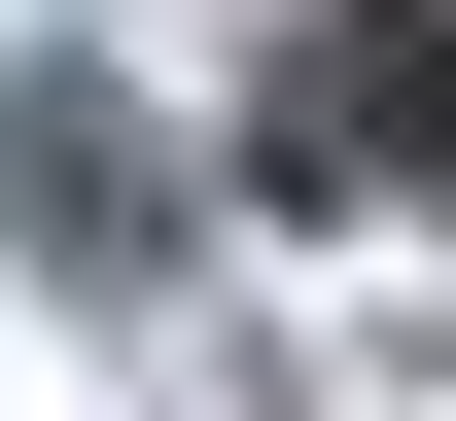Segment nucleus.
<instances>
[{"label":"nucleus","mask_w":456,"mask_h":421,"mask_svg":"<svg viewBox=\"0 0 456 421\" xmlns=\"http://www.w3.org/2000/svg\"><path fill=\"white\" fill-rule=\"evenodd\" d=\"M246 141H281L316 211H351V176H387V211H456V36H421V0H281V70H246Z\"/></svg>","instance_id":"nucleus-1"}]
</instances>
